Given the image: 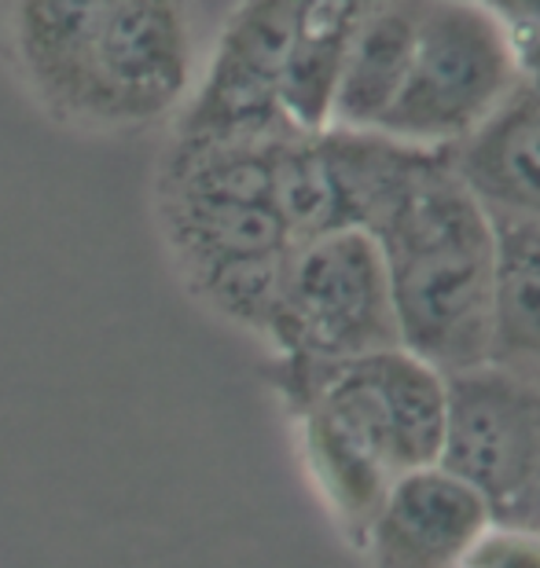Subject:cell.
<instances>
[{
  "mask_svg": "<svg viewBox=\"0 0 540 568\" xmlns=\"http://www.w3.org/2000/svg\"><path fill=\"white\" fill-rule=\"evenodd\" d=\"M4 48L38 106L96 132L177 118L202 67L196 0H8Z\"/></svg>",
  "mask_w": 540,
  "mask_h": 568,
  "instance_id": "1",
  "label": "cell"
},
{
  "mask_svg": "<svg viewBox=\"0 0 540 568\" xmlns=\"http://www.w3.org/2000/svg\"><path fill=\"white\" fill-rule=\"evenodd\" d=\"M269 382L323 510L353 550L393 480L446 455L449 374L408 348L346 364L272 359Z\"/></svg>",
  "mask_w": 540,
  "mask_h": 568,
  "instance_id": "2",
  "label": "cell"
},
{
  "mask_svg": "<svg viewBox=\"0 0 540 568\" xmlns=\"http://www.w3.org/2000/svg\"><path fill=\"white\" fill-rule=\"evenodd\" d=\"M387 261L401 348L441 374L489 364L497 320V221L449 151H427L368 227Z\"/></svg>",
  "mask_w": 540,
  "mask_h": 568,
  "instance_id": "3",
  "label": "cell"
},
{
  "mask_svg": "<svg viewBox=\"0 0 540 568\" xmlns=\"http://www.w3.org/2000/svg\"><path fill=\"white\" fill-rule=\"evenodd\" d=\"M283 132L173 136L159 176V224L180 280L210 312L258 337L276 316L294 250L272 195V151Z\"/></svg>",
  "mask_w": 540,
  "mask_h": 568,
  "instance_id": "4",
  "label": "cell"
},
{
  "mask_svg": "<svg viewBox=\"0 0 540 568\" xmlns=\"http://www.w3.org/2000/svg\"><path fill=\"white\" fill-rule=\"evenodd\" d=\"M519 89V38L478 0H427L398 100L376 132L456 151Z\"/></svg>",
  "mask_w": 540,
  "mask_h": 568,
  "instance_id": "5",
  "label": "cell"
},
{
  "mask_svg": "<svg viewBox=\"0 0 540 568\" xmlns=\"http://www.w3.org/2000/svg\"><path fill=\"white\" fill-rule=\"evenodd\" d=\"M266 342L287 364H346L401 348L387 261L364 227H331L291 250Z\"/></svg>",
  "mask_w": 540,
  "mask_h": 568,
  "instance_id": "6",
  "label": "cell"
},
{
  "mask_svg": "<svg viewBox=\"0 0 540 568\" xmlns=\"http://www.w3.org/2000/svg\"><path fill=\"white\" fill-rule=\"evenodd\" d=\"M441 463L486 495L497 525L540 536V382L497 364L449 374Z\"/></svg>",
  "mask_w": 540,
  "mask_h": 568,
  "instance_id": "7",
  "label": "cell"
},
{
  "mask_svg": "<svg viewBox=\"0 0 540 568\" xmlns=\"http://www.w3.org/2000/svg\"><path fill=\"white\" fill-rule=\"evenodd\" d=\"M294 30L298 0H239L180 106L177 140L272 136L294 129L283 114Z\"/></svg>",
  "mask_w": 540,
  "mask_h": 568,
  "instance_id": "8",
  "label": "cell"
},
{
  "mask_svg": "<svg viewBox=\"0 0 540 568\" xmlns=\"http://www.w3.org/2000/svg\"><path fill=\"white\" fill-rule=\"evenodd\" d=\"M489 525L486 495L452 466L430 463L393 480L357 550L368 568H456Z\"/></svg>",
  "mask_w": 540,
  "mask_h": 568,
  "instance_id": "9",
  "label": "cell"
},
{
  "mask_svg": "<svg viewBox=\"0 0 540 568\" xmlns=\"http://www.w3.org/2000/svg\"><path fill=\"white\" fill-rule=\"evenodd\" d=\"M427 0H379L342 52L323 129H379L398 100Z\"/></svg>",
  "mask_w": 540,
  "mask_h": 568,
  "instance_id": "10",
  "label": "cell"
},
{
  "mask_svg": "<svg viewBox=\"0 0 540 568\" xmlns=\"http://www.w3.org/2000/svg\"><path fill=\"white\" fill-rule=\"evenodd\" d=\"M449 154L463 184L493 216L540 221V111L519 89Z\"/></svg>",
  "mask_w": 540,
  "mask_h": 568,
  "instance_id": "11",
  "label": "cell"
},
{
  "mask_svg": "<svg viewBox=\"0 0 540 568\" xmlns=\"http://www.w3.org/2000/svg\"><path fill=\"white\" fill-rule=\"evenodd\" d=\"M376 4L379 0H298L294 52L283 81V114L294 129L320 132L328 125L342 52Z\"/></svg>",
  "mask_w": 540,
  "mask_h": 568,
  "instance_id": "12",
  "label": "cell"
},
{
  "mask_svg": "<svg viewBox=\"0 0 540 568\" xmlns=\"http://www.w3.org/2000/svg\"><path fill=\"white\" fill-rule=\"evenodd\" d=\"M497 221V320L489 364L540 382V221Z\"/></svg>",
  "mask_w": 540,
  "mask_h": 568,
  "instance_id": "13",
  "label": "cell"
},
{
  "mask_svg": "<svg viewBox=\"0 0 540 568\" xmlns=\"http://www.w3.org/2000/svg\"><path fill=\"white\" fill-rule=\"evenodd\" d=\"M456 568H540V536L493 521Z\"/></svg>",
  "mask_w": 540,
  "mask_h": 568,
  "instance_id": "14",
  "label": "cell"
},
{
  "mask_svg": "<svg viewBox=\"0 0 540 568\" xmlns=\"http://www.w3.org/2000/svg\"><path fill=\"white\" fill-rule=\"evenodd\" d=\"M514 30V38L540 33V0H478Z\"/></svg>",
  "mask_w": 540,
  "mask_h": 568,
  "instance_id": "15",
  "label": "cell"
},
{
  "mask_svg": "<svg viewBox=\"0 0 540 568\" xmlns=\"http://www.w3.org/2000/svg\"><path fill=\"white\" fill-rule=\"evenodd\" d=\"M519 92L540 111V33L519 38Z\"/></svg>",
  "mask_w": 540,
  "mask_h": 568,
  "instance_id": "16",
  "label": "cell"
}]
</instances>
